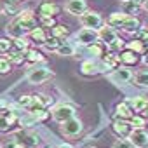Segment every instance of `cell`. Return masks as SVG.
Here are the masks:
<instances>
[{
  "label": "cell",
  "instance_id": "cell-1",
  "mask_svg": "<svg viewBox=\"0 0 148 148\" xmlns=\"http://www.w3.org/2000/svg\"><path fill=\"white\" fill-rule=\"evenodd\" d=\"M51 117H52V120L63 124V122H66V120L75 117V108H73L71 105H66V103H59V105H56L51 110Z\"/></svg>",
  "mask_w": 148,
  "mask_h": 148
},
{
  "label": "cell",
  "instance_id": "cell-2",
  "mask_svg": "<svg viewBox=\"0 0 148 148\" xmlns=\"http://www.w3.org/2000/svg\"><path fill=\"white\" fill-rule=\"evenodd\" d=\"M23 32H32L33 28H37V18L33 16L32 11H23V12H18L12 19Z\"/></svg>",
  "mask_w": 148,
  "mask_h": 148
},
{
  "label": "cell",
  "instance_id": "cell-3",
  "mask_svg": "<svg viewBox=\"0 0 148 148\" xmlns=\"http://www.w3.org/2000/svg\"><path fill=\"white\" fill-rule=\"evenodd\" d=\"M54 77V71L52 70H49V68H32L30 71H28V75H26V80L30 82V84H44V82H47L49 79H52Z\"/></svg>",
  "mask_w": 148,
  "mask_h": 148
},
{
  "label": "cell",
  "instance_id": "cell-4",
  "mask_svg": "<svg viewBox=\"0 0 148 148\" xmlns=\"http://www.w3.org/2000/svg\"><path fill=\"white\" fill-rule=\"evenodd\" d=\"M79 19H80V25L87 30H96L98 32L103 25V18L96 11H86L82 16H79Z\"/></svg>",
  "mask_w": 148,
  "mask_h": 148
},
{
  "label": "cell",
  "instance_id": "cell-5",
  "mask_svg": "<svg viewBox=\"0 0 148 148\" xmlns=\"http://www.w3.org/2000/svg\"><path fill=\"white\" fill-rule=\"evenodd\" d=\"M82 131H84V124H82V120L77 119V117H73V119H70V120H66V122L61 124V132H63L64 136H68V138L79 136Z\"/></svg>",
  "mask_w": 148,
  "mask_h": 148
},
{
  "label": "cell",
  "instance_id": "cell-6",
  "mask_svg": "<svg viewBox=\"0 0 148 148\" xmlns=\"http://www.w3.org/2000/svg\"><path fill=\"white\" fill-rule=\"evenodd\" d=\"M127 141L134 148H146L148 146V131L145 129H132L127 136Z\"/></svg>",
  "mask_w": 148,
  "mask_h": 148
},
{
  "label": "cell",
  "instance_id": "cell-7",
  "mask_svg": "<svg viewBox=\"0 0 148 148\" xmlns=\"http://www.w3.org/2000/svg\"><path fill=\"white\" fill-rule=\"evenodd\" d=\"M75 40H77L80 45L89 47V45H92V44H96V42H98V32H96V30L82 28V30H79V32L75 33Z\"/></svg>",
  "mask_w": 148,
  "mask_h": 148
},
{
  "label": "cell",
  "instance_id": "cell-8",
  "mask_svg": "<svg viewBox=\"0 0 148 148\" xmlns=\"http://www.w3.org/2000/svg\"><path fill=\"white\" fill-rule=\"evenodd\" d=\"M49 105H51V99L45 94H33L32 101H30V106L26 110L30 113H35V112H40V110H45Z\"/></svg>",
  "mask_w": 148,
  "mask_h": 148
},
{
  "label": "cell",
  "instance_id": "cell-9",
  "mask_svg": "<svg viewBox=\"0 0 148 148\" xmlns=\"http://www.w3.org/2000/svg\"><path fill=\"white\" fill-rule=\"evenodd\" d=\"M112 131H113V134H115L119 139H124V138H127V136L131 134L132 127H131L129 120H120V119H117V120L112 122Z\"/></svg>",
  "mask_w": 148,
  "mask_h": 148
},
{
  "label": "cell",
  "instance_id": "cell-10",
  "mask_svg": "<svg viewBox=\"0 0 148 148\" xmlns=\"http://www.w3.org/2000/svg\"><path fill=\"white\" fill-rule=\"evenodd\" d=\"M64 9L71 16H82L87 11V4H86V0H68Z\"/></svg>",
  "mask_w": 148,
  "mask_h": 148
},
{
  "label": "cell",
  "instance_id": "cell-11",
  "mask_svg": "<svg viewBox=\"0 0 148 148\" xmlns=\"http://www.w3.org/2000/svg\"><path fill=\"white\" fill-rule=\"evenodd\" d=\"M117 32L112 28V26H108V25H105V26H101L99 30H98V40H101L106 47L110 45V44H113L115 40H117Z\"/></svg>",
  "mask_w": 148,
  "mask_h": 148
},
{
  "label": "cell",
  "instance_id": "cell-12",
  "mask_svg": "<svg viewBox=\"0 0 148 148\" xmlns=\"http://www.w3.org/2000/svg\"><path fill=\"white\" fill-rule=\"evenodd\" d=\"M14 139H16L18 143H21V145H25L26 148H32V146L38 145V136L33 134V132H26V131H19V132L14 136Z\"/></svg>",
  "mask_w": 148,
  "mask_h": 148
},
{
  "label": "cell",
  "instance_id": "cell-13",
  "mask_svg": "<svg viewBox=\"0 0 148 148\" xmlns=\"http://www.w3.org/2000/svg\"><path fill=\"white\" fill-rule=\"evenodd\" d=\"M58 12H59V7L52 2H42L38 5V16L40 18H54V16H58Z\"/></svg>",
  "mask_w": 148,
  "mask_h": 148
},
{
  "label": "cell",
  "instance_id": "cell-14",
  "mask_svg": "<svg viewBox=\"0 0 148 148\" xmlns=\"http://www.w3.org/2000/svg\"><path fill=\"white\" fill-rule=\"evenodd\" d=\"M101 70H99V64L96 63V61H92V59H86V61H82V64H80V73L82 75H86V77H92V75H98Z\"/></svg>",
  "mask_w": 148,
  "mask_h": 148
},
{
  "label": "cell",
  "instance_id": "cell-15",
  "mask_svg": "<svg viewBox=\"0 0 148 148\" xmlns=\"http://www.w3.org/2000/svg\"><path fill=\"white\" fill-rule=\"evenodd\" d=\"M112 77H113V80L117 84H125V82L132 80V73H131V70H127V66H120V68L113 70V75Z\"/></svg>",
  "mask_w": 148,
  "mask_h": 148
},
{
  "label": "cell",
  "instance_id": "cell-16",
  "mask_svg": "<svg viewBox=\"0 0 148 148\" xmlns=\"http://www.w3.org/2000/svg\"><path fill=\"white\" fill-rule=\"evenodd\" d=\"M138 61H139V56L127 49L119 54V63H122L124 66H134V64H138Z\"/></svg>",
  "mask_w": 148,
  "mask_h": 148
},
{
  "label": "cell",
  "instance_id": "cell-17",
  "mask_svg": "<svg viewBox=\"0 0 148 148\" xmlns=\"http://www.w3.org/2000/svg\"><path fill=\"white\" fill-rule=\"evenodd\" d=\"M28 33H30V40H32L33 44H37V45H44L45 40H47L45 30H44L42 26H37V28H33V30L28 32Z\"/></svg>",
  "mask_w": 148,
  "mask_h": 148
},
{
  "label": "cell",
  "instance_id": "cell-18",
  "mask_svg": "<svg viewBox=\"0 0 148 148\" xmlns=\"http://www.w3.org/2000/svg\"><path fill=\"white\" fill-rule=\"evenodd\" d=\"M115 115H117V119H120V120H131V117L134 115V112H132L131 106L124 101V103H119V105H117Z\"/></svg>",
  "mask_w": 148,
  "mask_h": 148
},
{
  "label": "cell",
  "instance_id": "cell-19",
  "mask_svg": "<svg viewBox=\"0 0 148 148\" xmlns=\"http://www.w3.org/2000/svg\"><path fill=\"white\" fill-rule=\"evenodd\" d=\"M120 28L127 33H136V32H139V19L136 16H127Z\"/></svg>",
  "mask_w": 148,
  "mask_h": 148
},
{
  "label": "cell",
  "instance_id": "cell-20",
  "mask_svg": "<svg viewBox=\"0 0 148 148\" xmlns=\"http://www.w3.org/2000/svg\"><path fill=\"white\" fill-rule=\"evenodd\" d=\"M26 52H28V51H18V49H11V51L5 54V59H7L9 63L21 64L23 61H26Z\"/></svg>",
  "mask_w": 148,
  "mask_h": 148
},
{
  "label": "cell",
  "instance_id": "cell-21",
  "mask_svg": "<svg viewBox=\"0 0 148 148\" xmlns=\"http://www.w3.org/2000/svg\"><path fill=\"white\" fill-rule=\"evenodd\" d=\"M129 106H131V110L132 112H143L146 106H148V98H145V96H134L129 103H127Z\"/></svg>",
  "mask_w": 148,
  "mask_h": 148
},
{
  "label": "cell",
  "instance_id": "cell-22",
  "mask_svg": "<svg viewBox=\"0 0 148 148\" xmlns=\"http://www.w3.org/2000/svg\"><path fill=\"white\" fill-rule=\"evenodd\" d=\"M101 59H103V66H105L106 70H115V68H119V54L108 52V54H105Z\"/></svg>",
  "mask_w": 148,
  "mask_h": 148
},
{
  "label": "cell",
  "instance_id": "cell-23",
  "mask_svg": "<svg viewBox=\"0 0 148 148\" xmlns=\"http://www.w3.org/2000/svg\"><path fill=\"white\" fill-rule=\"evenodd\" d=\"M132 82L138 87H148V70H139L132 75Z\"/></svg>",
  "mask_w": 148,
  "mask_h": 148
},
{
  "label": "cell",
  "instance_id": "cell-24",
  "mask_svg": "<svg viewBox=\"0 0 148 148\" xmlns=\"http://www.w3.org/2000/svg\"><path fill=\"white\" fill-rule=\"evenodd\" d=\"M0 14L2 16H16L18 14V5L11 4L9 0H0Z\"/></svg>",
  "mask_w": 148,
  "mask_h": 148
},
{
  "label": "cell",
  "instance_id": "cell-25",
  "mask_svg": "<svg viewBox=\"0 0 148 148\" xmlns=\"http://www.w3.org/2000/svg\"><path fill=\"white\" fill-rule=\"evenodd\" d=\"M125 18H127V14H124V12H113V14H110V18H108V26H112L113 30H115V28H120L122 23L125 21Z\"/></svg>",
  "mask_w": 148,
  "mask_h": 148
},
{
  "label": "cell",
  "instance_id": "cell-26",
  "mask_svg": "<svg viewBox=\"0 0 148 148\" xmlns=\"http://www.w3.org/2000/svg\"><path fill=\"white\" fill-rule=\"evenodd\" d=\"M127 51H131V52H134V54H145L146 52V44L145 42H141V40H131V42H127Z\"/></svg>",
  "mask_w": 148,
  "mask_h": 148
},
{
  "label": "cell",
  "instance_id": "cell-27",
  "mask_svg": "<svg viewBox=\"0 0 148 148\" xmlns=\"http://www.w3.org/2000/svg\"><path fill=\"white\" fill-rule=\"evenodd\" d=\"M5 32H7V35L11 37V40H12V38H21V37H25V32H23L14 21H11V23L5 26Z\"/></svg>",
  "mask_w": 148,
  "mask_h": 148
},
{
  "label": "cell",
  "instance_id": "cell-28",
  "mask_svg": "<svg viewBox=\"0 0 148 148\" xmlns=\"http://www.w3.org/2000/svg\"><path fill=\"white\" fill-rule=\"evenodd\" d=\"M52 37L54 38H58V40H64L66 37H68V28L64 26V25H56L54 28H52Z\"/></svg>",
  "mask_w": 148,
  "mask_h": 148
},
{
  "label": "cell",
  "instance_id": "cell-29",
  "mask_svg": "<svg viewBox=\"0 0 148 148\" xmlns=\"http://www.w3.org/2000/svg\"><path fill=\"white\" fill-rule=\"evenodd\" d=\"M122 12L124 14H127V16H131V14H138L139 12V5H136V4H132L131 0H125V2H122Z\"/></svg>",
  "mask_w": 148,
  "mask_h": 148
},
{
  "label": "cell",
  "instance_id": "cell-30",
  "mask_svg": "<svg viewBox=\"0 0 148 148\" xmlns=\"http://www.w3.org/2000/svg\"><path fill=\"white\" fill-rule=\"evenodd\" d=\"M58 56H63V58H66V56H73V54H75V47H73V45H70V44H61L59 47H58Z\"/></svg>",
  "mask_w": 148,
  "mask_h": 148
},
{
  "label": "cell",
  "instance_id": "cell-31",
  "mask_svg": "<svg viewBox=\"0 0 148 148\" xmlns=\"http://www.w3.org/2000/svg\"><path fill=\"white\" fill-rule=\"evenodd\" d=\"M129 124H131V127H132V129H145L146 120H145L141 115H132V117H131V120H129Z\"/></svg>",
  "mask_w": 148,
  "mask_h": 148
},
{
  "label": "cell",
  "instance_id": "cell-32",
  "mask_svg": "<svg viewBox=\"0 0 148 148\" xmlns=\"http://www.w3.org/2000/svg\"><path fill=\"white\" fill-rule=\"evenodd\" d=\"M28 38L21 37V38H12V49H18V51H28Z\"/></svg>",
  "mask_w": 148,
  "mask_h": 148
},
{
  "label": "cell",
  "instance_id": "cell-33",
  "mask_svg": "<svg viewBox=\"0 0 148 148\" xmlns=\"http://www.w3.org/2000/svg\"><path fill=\"white\" fill-rule=\"evenodd\" d=\"M87 49H89V52H91L94 58H103V56H105V47H103L99 42H96V44L89 45Z\"/></svg>",
  "mask_w": 148,
  "mask_h": 148
},
{
  "label": "cell",
  "instance_id": "cell-34",
  "mask_svg": "<svg viewBox=\"0 0 148 148\" xmlns=\"http://www.w3.org/2000/svg\"><path fill=\"white\" fill-rule=\"evenodd\" d=\"M26 61H30V63L44 61V56H42L38 51H35V49H28V52H26Z\"/></svg>",
  "mask_w": 148,
  "mask_h": 148
},
{
  "label": "cell",
  "instance_id": "cell-35",
  "mask_svg": "<svg viewBox=\"0 0 148 148\" xmlns=\"http://www.w3.org/2000/svg\"><path fill=\"white\" fill-rule=\"evenodd\" d=\"M61 44H63L61 40H58V38H54V37H51V38H47V40H45V44H44V47H45L47 51H54V52H56V51H58V47H59Z\"/></svg>",
  "mask_w": 148,
  "mask_h": 148
},
{
  "label": "cell",
  "instance_id": "cell-36",
  "mask_svg": "<svg viewBox=\"0 0 148 148\" xmlns=\"http://www.w3.org/2000/svg\"><path fill=\"white\" fill-rule=\"evenodd\" d=\"M11 49H12V40L11 38H0V52L7 54Z\"/></svg>",
  "mask_w": 148,
  "mask_h": 148
},
{
  "label": "cell",
  "instance_id": "cell-37",
  "mask_svg": "<svg viewBox=\"0 0 148 148\" xmlns=\"http://www.w3.org/2000/svg\"><path fill=\"white\" fill-rule=\"evenodd\" d=\"M11 127H12V125H11V122L7 120V117H5L4 113H0V132H7Z\"/></svg>",
  "mask_w": 148,
  "mask_h": 148
},
{
  "label": "cell",
  "instance_id": "cell-38",
  "mask_svg": "<svg viewBox=\"0 0 148 148\" xmlns=\"http://www.w3.org/2000/svg\"><path fill=\"white\" fill-rule=\"evenodd\" d=\"M11 71V63L5 58H0V75H7Z\"/></svg>",
  "mask_w": 148,
  "mask_h": 148
},
{
  "label": "cell",
  "instance_id": "cell-39",
  "mask_svg": "<svg viewBox=\"0 0 148 148\" xmlns=\"http://www.w3.org/2000/svg\"><path fill=\"white\" fill-rule=\"evenodd\" d=\"M112 148H134L127 139H117L113 145H112Z\"/></svg>",
  "mask_w": 148,
  "mask_h": 148
},
{
  "label": "cell",
  "instance_id": "cell-40",
  "mask_svg": "<svg viewBox=\"0 0 148 148\" xmlns=\"http://www.w3.org/2000/svg\"><path fill=\"white\" fill-rule=\"evenodd\" d=\"M40 23L44 28H54L56 26V19L54 18H40Z\"/></svg>",
  "mask_w": 148,
  "mask_h": 148
},
{
  "label": "cell",
  "instance_id": "cell-41",
  "mask_svg": "<svg viewBox=\"0 0 148 148\" xmlns=\"http://www.w3.org/2000/svg\"><path fill=\"white\" fill-rule=\"evenodd\" d=\"M2 148H26V146L21 145V143H18L16 139H9V141H5V143L2 145Z\"/></svg>",
  "mask_w": 148,
  "mask_h": 148
},
{
  "label": "cell",
  "instance_id": "cell-42",
  "mask_svg": "<svg viewBox=\"0 0 148 148\" xmlns=\"http://www.w3.org/2000/svg\"><path fill=\"white\" fill-rule=\"evenodd\" d=\"M30 101H32V96L25 94V96H19L18 105H19V106H23V108H28V106H30Z\"/></svg>",
  "mask_w": 148,
  "mask_h": 148
},
{
  "label": "cell",
  "instance_id": "cell-43",
  "mask_svg": "<svg viewBox=\"0 0 148 148\" xmlns=\"http://www.w3.org/2000/svg\"><path fill=\"white\" fill-rule=\"evenodd\" d=\"M139 115H141V117H143L145 120H148V106H146V108H145L143 112H139Z\"/></svg>",
  "mask_w": 148,
  "mask_h": 148
},
{
  "label": "cell",
  "instance_id": "cell-44",
  "mask_svg": "<svg viewBox=\"0 0 148 148\" xmlns=\"http://www.w3.org/2000/svg\"><path fill=\"white\" fill-rule=\"evenodd\" d=\"M131 2H132V4H136V5H139V7H141V5H143V4H145V0H131Z\"/></svg>",
  "mask_w": 148,
  "mask_h": 148
},
{
  "label": "cell",
  "instance_id": "cell-45",
  "mask_svg": "<svg viewBox=\"0 0 148 148\" xmlns=\"http://www.w3.org/2000/svg\"><path fill=\"white\" fill-rule=\"evenodd\" d=\"M143 63L148 64V49H146V52H145V56H143Z\"/></svg>",
  "mask_w": 148,
  "mask_h": 148
},
{
  "label": "cell",
  "instance_id": "cell-46",
  "mask_svg": "<svg viewBox=\"0 0 148 148\" xmlns=\"http://www.w3.org/2000/svg\"><path fill=\"white\" fill-rule=\"evenodd\" d=\"M11 4H14V5H18V4H21V2H26V0H9Z\"/></svg>",
  "mask_w": 148,
  "mask_h": 148
},
{
  "label": "cell",
  "instance_id": "cell-47",
  "mask_svg": "<svg viewBox=\"0 0 148 148\" xmlns=\"http://www.w3.org/2000/svg\"><path fill=\"white\" fill-rule=\"evenodd\" d=\"M59 148H71V146H70V145H61Z\"/></svg>",
  "mask_w": 148,
  "mask_h": 148
},
{
  "label": "cell",
  "instance_id": "cell-48",
  "mask_svg": "<svg viewBox=\"0 0 148 148\" xmlns=\"http://www.w3.org/2000/svg\"><path fill=\"white\" fill-rule=\"evenodd\" d=\"M143 5H145V7L148 9V0H145V4H143Z\"/></svg>",
  "mask_w": 148,
  "mask_h": 148
},
{
  "label": "cell",
  "instance_id": "cell-49",
  "mask_svg": "<svg viewBox=\"0 0 148 148\" xmlns=\"http://www.w3.org/2000/svg\"><path fill=\"white\" fill-rule=\"evenodd\" d=\"M2 106H4V101H0V108H2Z\"/></svg>",
  "mask_w": 148,
  "mask_h": 148
},
{
  "label": "cell",
  "instance_id": "cell-50",
  "mask_svg": "<svg viewBox=\"0 0 148 148\" xmlns=\"http://www.w3.org/2000/svg\"><path fill=\"white\" fill-rule=\"evenodd\" d=\"M146 30H148V21H146Z\"/></svg>",
  "mask_w": 148,
  "mask_h": 148
},
{
  "label": "cell",
  "instance_id": "cell-51",
  "mask_svg": "<svg viewBox=\"0 0 148 148\" xmlns=\"http://www.w3.org/2000/svg\"><path fill=\"white\" fill-rule=\"evenodd\" d=\"M89 148H98V146H89Z\"/></svg>",
  "mask_w": 148,
  "mask_h": 148
},
{
  "label": "cell",
  "instance_id": "cell-52",
  "mask_svg": "<svg viewBox=\"0 0 148 148\" xmlns=\"http://www.w3.org/2000/svg\"><path fill=\"white\" fill-rule=\"evenodd\" d=\"M122 2H125V0H122Z\"/></svg>",
  "mask_w": 148,
  "mask_h": 148
},
{
  "label": "cell",
  "instance_id": "cell-53",
  "mask_svg": "<svg viewBox=\"0 0 148 148\" xmlns=\"http://www.w3.org/2000/svg\"><path fill=\"white\" fill-rule=\"evenodd\" d=\"M0 148H2V145H0Z\"/></svg>",
  "mask_w": 148,
  "mask_h": 148
}]
</instances>
